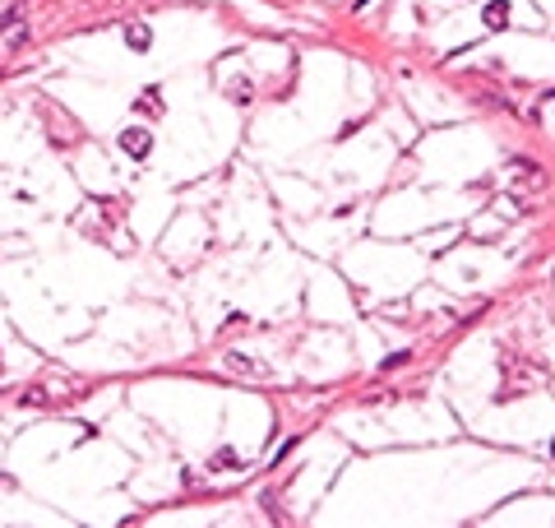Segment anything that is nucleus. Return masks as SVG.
Instances as JSON below:
<instances>
[{
	"instance_id": "obj_1",
	"label": "nucleus",
	"mask_w": 555,
	"mask_h": 528,
	"mask_svg": "<svg viewBox=\"0 0 555 528\" xmlns=\"http://www.w3.org/2000/svg\"><path fill=\"white\" fill-rule=\"evenodd\" d=\"M120 149L134 153V158H144L149 153V130H125V135H120Z\"/></svg>"
},
{
	"instance_id": "obj_2",
	"label": "nucleus",
	"mask_w": 555,
	"mask_h": 528,
	"mask_svg": "<svg viewBox=\"0 0 555 528\" xmlns=\"http://www.w3.org/2000/svg\"><path fill=\"white\" fill-rule=\"evenodd\" d=\"M486 23H491V28H504V23H509V5H504V0H491V5H486Z\"/></svg>"
},
{
	"instance_id": "obj_3",
	"label": "nucleus",
	"mask_w": 555,
	"mask_h": 528,
	"mask_svg": "<svg viewBox=\"0 0 555 528\" xmlns=\"http://www.w3.org/2000/svg\"><path fill=\"white\" fill-rule=\"evenodd\" d=\"M125 38H130V47H134V51H149V42H153V38H149V28H144V23H134V28L125 33Z\"/></svg>"
},
{
	"instance_id": "obj_4",
	"label": "nucleus",
	"mask_w": 555,
	"mask_h": 528,
	"mask_svg": "<svg viewBox=\"0 0 555 528\" xmlns=\"http://www.w3.org/2000/svg\"><path fill=\"white\" fill-rule=\"evenodd\" d=\"M551 450H555V445H551Z\"/></svg>"
}]
</instances>
